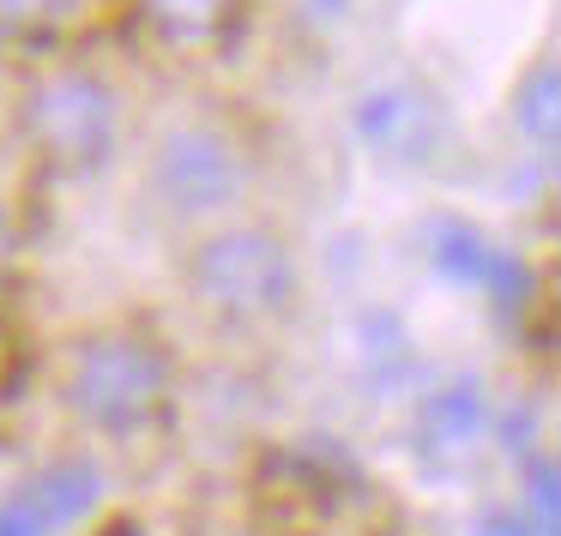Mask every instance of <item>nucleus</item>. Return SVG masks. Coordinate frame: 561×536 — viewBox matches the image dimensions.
<instances>
[{
    "instance_id": "6",
    "label": "nucleus",
    "mask_w": 561,
    "mask_h": 536,
    "mask_svg": "<svg viewBox=\"0 0 561 536\" xmlns=\"http://www.w3.org/2000/svg\"><path fill=\"white\" fill-rule=\"evenodd\" d=\"M489 440H495V398H489L483 374H447V380L416 392L411 452L423 470H435V476L471 470V458Z\"/></svg>"
},
{
    "instance_id": "13",
    "label": "nucleus",
    "mask_w": 561,
    "mask_h": 536,
    "mask_svg": "<svg viewBox=\"0 0 561 536\" xmlns=\"http://www.w3.org/2000/svg\"><path fill=\"white\" fill-rule=\"evenodd\" d=\"M73 13V0H0V31H43Z\"/></svg>"
},
{
    "instance_id": "9",
    "label": "nucleus",
    "mask_w": 561,
    "mask_h": 536,
    "mask_svg": "<svg viewBox=\"0 0 561 536\" xmlns=\"http://www.w3.org/2000/svg\"><path fill=\"white\" fill-rule=\"evenodd\" d=\"M423 254H428V266H435L447 283H459V290H483L489 266H495V242L465 218H435L428 223Z\"/></svg>"
},
{
    "instance_id": "2",
    "label": "nucleus",
    "mask_w": 561,
    "mask_h": 536,
    "mask_svg": "<svg viewBox=\"0 0 561 536\" xmlns=\"http://www.w3.org/2000/svg\"><path fill=\"white\" fill-rule=\"evenodd\" d=\"M187 290L206 314L230 319V326H260L296 307L302 295V266L296 247L278 230L260 223H224V230L199 235L187 254Z\"/></svg>"
},
{
    "instance_id": "7",
    "label": "nucleus",
    "mask_w": 561,
    "mask_h": 536,
    "mask_svg": "<svg viewBox=\"0 0 561 536\" xmlns=\"http://www.w3.org/2000/svg\"><path fill=\"white\" fill-rule=\"evenodd\" d=\"M351 362L368 398H404L416 392V338L392 307H363L351 326Z\"/></svg>"
},
{
    "instance_id": "4",
    "label": "nucleus",
    "mask_w": 561,
    "mask_h": 536,
    "mask_svg": "<svg viewBox=\"0 0 561 536\" xmlns=\"http://www.w3.org/2000/svg\"><path fill=\"white\" fill-rule=\"evenodd\" d=\"M146 182H151V199L170 218H218V211H230L248 194V158L230 133L187 121L158 139Z\"/></svg>"
},
{
    "instance_id": "10",
    "label": "nucleus",
    "mask_w": 561,
    "mask_h": 536,
    "mask_svg": "<svg viewBox=\"0 0 561 536\" xmlns=\"http://www.w3.org/2000/svg\"><path fill=\"white\" fill-rule=\"evenodd\" d=\"M139 13L170 49H211L230 31L236 0H139Z\"/></svg>"
},
{
    "instance_id": "12",
    "label": "nucleus",
    "mask_w": 561,
    "mask_h": 536,
    "mask_svg": "<svg viewBox=\"0 0 561 536\" xmlns=\"http://www.w3.org/2000/svg\"><path fill=\"white\" fill-rule=\"evenodd\" d=\"M519 512L537 536H561V470L549 446L519 458Z\"/></svg>"
},
{
    "instance_id": "3",
    "label": "nucleus",
    "mask_w": 561,
    "mask_h": 536,
    "mask_svg": "<svg viewBox=\"0 0 561 536\" xmlns=\"http://www.w3.org/2000/svg\"><path fill=\"white\" fill-rule=\"evenodd\" d=\"M25 139L37 145V158H49L55 170H103L115 151V127H122V109H115V91L103 85L85 67H61V73H43L37 85L25 91Z\"/></svg>"
},
{
    "instance_id": "16",
    "label": "nucleus",
    "mask_w": 561,
    "mask_h": 536,
    "mask_svg": "<svg viewBox=\"0 0 561 536\" xmlns=\"http://www.w3.org/2000/svg\"><path fill=\"white\" fill-rule=\"evenodd\" d=\"M308 7H314V13H320V19H327V13H332V19H339V13H344V7H351V0H308Z\"/></svg>"
},
{
    "instance_id": "11",
    "label": "nucleus",
    "mask_w": 561,
    "mask_h": 536,
    "mask_svg": "<svg viewBox=\"0 0 561 536\" xmlns=\"http://www.w3.org/2000/svg\"><path fill=\"white\" fill-rule=\"evenodd\" d=\"M513 127H519L537 151L561 145V73H556V55H543V61L513 85Z\"/></svg>"
},
{
    "instance_id": "1",
    "label": "nucleus",
    "mask_w": 561,
    "mask_h": 536,
    "mask_svg": "<svg viewBox=\"0 0 561 536\" xmlns=\"http://www.w3.org/2000/svg\"><path fill=\"white\" fill-rule=\"evenodd\" d=\"M61 404L91 434H139L170 404V356L151 331H91L73 343L61 374Z\"/></svg>"
},
{
    "instance_id": "14",
    "label": "nucleus",
    "mask_w": 561,
    "mask_h": 536,
    "mask_svg": "<svg viewBox=\"0 0 561 536\" xmlns=\"http://www.w3.org/2000/svg\"><path fill=\"white\" fill-rule=\"evenodd\" d=\"M0 536H55V531H49V518L31 506L25 488H13V494L0 500Z\"/></svg>"
},
{
    "instance_id": "5",
    "label": "nucleus",
    "mask_w": 561,
    "mask_h": 536,
    "mask_svg": "<svg viewBox=\"0 0 561 536\" xmlns=\"http://www.w3.org/2000/svg\"><path fill=\"white\" fill-rule=\"evenodd\" d=\"M351 133L368 158L392 163V170H423L435 163V151L453 139V115L416 79H387V85H368L351 103Z\"/></svg>"
},
{
    "instance_id": "8",
    "label": "nucleus",
    "mask_w": 561,
    "mask_h": 536,
    "mask_svg": "<svg viewBox=\"0 0 561 536\" xmlns=\"http://www.w3.org/2000/svg\"><path fill=\"white\" fill-rule=\"evenodd\" d=\"M25 494H31V506L49 518V531L61 536V531H73V524H85L91 512L103 506V470L91 458H49L37 476L25 482Z\"/></svg>"
},
{
    "instance_id": "15",
    "label": "nucleus",
    "mask_w": 561,
    "mask_h": 536,
    "mask_svg": "<svg viewBox=\"0 0 561 536\" xmlns=\"http://www.w3.org/2000/svg\"><path fill=\"white\" fill-rule=\"evenodd\" d=\"M477 536H537V531L525 524L519 506H489L483 518H477Z\"/></svg>"
}]
</instances>
